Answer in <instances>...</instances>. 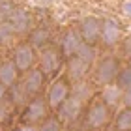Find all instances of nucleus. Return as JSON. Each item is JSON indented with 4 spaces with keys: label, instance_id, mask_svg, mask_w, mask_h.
Returning <instances> with one entry per match:
<instances>
[{
    "label": "nucleus",
    "instance_id": "obj_1",
    "mask_svg": "<svg viewBox=\"0 0 131 131\" xmlns=\"http://www.w3.org/2000/svg\"><path fill=\"white\" fill-rule=\"evenodd\" d=\"M81 109H82V101H79L73 96H69L58 107V118H60V122H73V120H77V116L81 114Z\"/></svg>",
    "mask_w": 131,
    "mask_h": 131
},
{
    "label": "nucleus",
    "instance_id": "obj_2",
    "mask_svg": "<svg viewBox=\"0 0 131 131\" xmlns=\"http://www.w3.org/2000/svg\"><path fill=\"white\" fill-rule=\"evenodd\" d=\"M99 34H101V21L94 15L84 17L81 23V38L86 43H94L99 39Z\"/></svg>",
    "mask_w": 131,
    "mask_h": 131
},
{
    "label": "nucleus",
    "instance_id": "obj_3",
    "mask_svg": "<svg viewBox=\"0 0 131 131\" xmlns=\"http://www.w3.org/2000/svg\"><path fill=\"white\" fill-rule=\"evenodd\" d=\"M8 23L11 25L15 34H25L32 25V17H30V13H28L26 9L13 8V11H11L9 17H8Z\"/></svg>",
    "mask_w": 131,
    "mask_h": 131
},
{
    "label": "nucleus",
    "instance_id": "obj_4",
    "mask_svg": "<svg viewBox=\"0 0 131 131\" xmlns=\"http://www.w3.org/2000/svg\"><path fill=\"white\" fill-rule=\"evenodd\" d=\"M36 60V52H34V47L28 45V43H23L15 49V56H13V64L17 66V69H23V71H28L32 68V64Z\"/></svg>",
    "mask_w": 131,
    "mask_h": 131
},
{
    "label": "nucleus",
    "instance_id": "obj_5",
    "mask_svg": "<svg viewBox=\"0 0 131 131\" xmlns=\"http://www.w3.org/2000/svg\"><path fill=\"white\" fill-rule=\"evenodd\" d=\"M118 75V62L116 58H105L97 66V82L99 84H111Z\"/></svg>",
    "mask_w": 131,
    "mask_h": 131
},
{
    "label": "nucleus",
    "instance_id": "obj_6",
    "mask_svg": "<svg viewBox=\"0 0 131 131\" xmlns=\"http://www.w3.org/2000/svg\"><path fill=\"white\" fill-rule=\"evenodd\" d=\"M107 122H109V107L105 103H94L88 109L86 124L90 127H103Z\"/></svg>",
    "mask_w": 131,
    "mask_h": 131
},
{
    "label": "nucleus",
    "instance_id": "obj_7",
    "mask_svg": "<svg viewBox=\"0 0 131 131\" xmlns=\"http://www.w3.org/2000/svg\"><path fill=\"white\" fill-rule=\"evenodd\" d=\"M41 86H43V71L41 69H30L26 73L25 81H23L25 92L28 96H32V94H38L41 90Z\"/></svg>",
    "mask_w": 131,
    "mask_h": 131
},
{
    "label": "nucleus",
    "instance_id": "obj_8",
    "mask_svg": "<svg viewBox=\"0 0 131 131\" xmlns=\"http://www.w3.org/2000/svg\"><path fill=\"white\" fill-rule=\"evenodd\" d=\"M88 68H90V64L81 60L79 56H71L69 58V64H68V77L73 82L77 81H82L84 79V75L88 73Z\"/></svg>",
    "mask_w": 131,
    "mask_h": 131
},
{
    "label": "nucleus",
    "instance_id": "obj_9",
    "mask_svg": "<svg viewBox=\"0 0 131 131\" xmlns=\"http://www.w3.org/2000/svg\"><path fill=\"white\" fill-rule=\"evenodd\" d=\"M68 86H66V82L62 81H56L54 84H52L49 88V94H47V101H49V105L52 107V109H58V107L62 105V101L68 97Z\"/></svg>",
    "mask_w": 131,
    "mask_h": 131
},
{
    "label": "nucleus",
    "instance_id": "obj_10",
    "mask_svg": "<svg viewBox=\"0 0 131 131\" xmlns=\"http://www.w3.org/2000/svg\"><path fill=\"white\" fill-rule=\"evenodd\" d=\"M39 64H41V71L43 75H49V73H54L60 66V60H58V52L54 49H45L41 51L39 54Z\"/></svg>",
    "mask_w": 131,
    "mask_h": 131
},
{
    "label": "nucleus",
    "instance_id": "obj_11",
    "mask_svg": "<svg viewBox=\"0 0 131 131\" xmlns=\"http://www.w3.org/2000/svg\"><path fill=\"white\" fill-rule=\"evenodd\" d=\"M99 38L103 39L105 45H114L118 39H120V28L112 19H107L101 23V34Z\"/></svg>",
    "mask_w": 131,
    "mask_h": 131
},
{
    "label": "nucleus",
    "instance_id": "obj_12",
    "mask_svg": "<svg viewBox=\"0 0 131 131\" xmlns=\"http://www.w3.org/2000/svg\"><path fill=\"white\" fill-rule=\"evenodd\" d=\"M45 114H47L45 101L41 99V97H36V99H32V103L28 105V109H26V122L28 124H34V122L41 120Z\"/></svg>",
    "mask_w": 131,
    "mask_h": 131
},
{
    "label": "nucleus",
    "instance_id": "obj_13",
    "mask_svg": "<svg viewBox=\"0 0 131 131\" xmlns=\"http://www.w3.org/2000/svg\"><path fill=\"white\" fill-rule=\"evenodd\" d=\"M101 97H103V103L107 107H114L122 101V88L118 84H105L103 92H101Z\"/></svg>",
    "mask_w": 131,
    "mask_h": 131
},
{
    "label": "nucleus",
    "instance_id": "obj_14",
    "mask_svg": "<svg viewBox=\"0 0 131 131\" xmlns=\"http://www.w3.org/2000/svg\"><path fill=\"white\" fill-rule=\"evenodd\" d=\"M82 43V38L79 34H77L75 30H69L68 34H66V38L62 41V49H64V54H68V56H75V52L77 49L81 47Z\"/></svg>",
    "mask_w": 131,
    "mask_h": 131
},
{
    "label": "nucleus",
    "instance_id": "obj_15",
    "mask_svg": "<svg viewBox=\"0 0 131 131\" xmlns=\"http://www.w3.org/2000/svg\"><path fill=\"white\" fill-rule=\"evenodd\" d=\"M17 81V66L13 62H4L0 66V84L13 86Z\"/></svg>",
    "mask_w": 131,
    "mask_h": 131
},
{
    "label": "nucleus",
    "instance_id": "obj_16",
    "mask_svg": "<svg viewBox=\"0 0 131 131\" xmlns=\"http://www.w3.org/2000/svg\"><path fill=\"white\" fill-rule=\"evenodd\" d=\"M90 94H92V90H90V86H88V82H84V81H77V82H73V88H71V96L73 97H77L79 101H84L90 97Z\"/></svg>",
    "mask_w": 131,
    "mask_h": 131
},
{
    "label": "nucleus",
    "instance_id": "obj_17",
    "mask_svg": "<svg viewBox=\"0 0 131 131\" xmlns=\"http://www.w3.org/2000/svg\"><path fill=\"white\" fill-rule=\"evenodd\" d=\"M116 127L118 131H131V109L126 107L116 118Z\"/></svg>",
    "mask_w": 131,
    "mask_h": 131
},
{
    "label": "nucleus",
    "instance_id": "obj_18",
    "mask_svg": "<svg viewBox=\"0 0 131 131\" xmlns=\"http://www.w3.org/2000/svg\"><path fill=\"white\" fill-rule=\"evenodd\" d=\"M75 56H79L81 60H84V62H88V64H92L94 56H96V51H94V47H92L90 43L82 41L81 47H79V49H77V52H75Z\"/></svg>",
    "mask_w": 131,
    "mask_h": 131
},
{
    "label": "nucleus",
    "instance_id": "obj_19",
    "mask_svg": "<svg viewBox=\"0 0 131 131\" xmlns=\"http://www.w3.org/2000/svg\"><path fill=\"white\" fill-rule=\"evenodd\" d=\"M49 39V30L45 28H38L30 34V41H32V47H43V43Z\"/></svg>",
    "mask_w": 131,
    "mask_h": 131
},
{
    "label": "nucleus",
    "instance_id": "obj_20",
    "mask_svg": "<svg viewBox=\"0 0 131 131\" xmlns=\"http://www.w3.org/2000/svg\"><path fill=\"white\" fill-rule=\"evenodd\" d=\"M13 28H11V25L8 21L0 23V43H9V39L13 38Z\"/></svg>",
    "mask_w": 131,
    "mask_h": 131
},
{
    "label": "nucleus",
    "instance_id": "obj_21",
    "mask_svg": "<svg viewBox=\"0 0 131 131\" xmlns=\"http://www.w3.org/2000/svg\"><path fill=\"white\" fill-rule=\"evenodd\" d=\"M116 77H118V86H120L122 90L131 86V68H124Z\"/></svg>",
    "mask_w": 131,
    "mask_h": 131
},
{
    "label": "nucleus",
    "instance_id": "obj_22",
    "mask_svg": "<svg viewBox=\"0 0 131 131\" xmlns=\"http://www.w3.org/2000/svg\"><path fill=\"white\" fill-rule=\"evenodd\" d=\"M60 129H62V124L56 118H49V120L43 122L41 127H38V131H60Z\"/></svg>",
    "mask_w": 131,
    "mask_h": 131
},
{
    "label": "nucleus",
    "instance_id": "obj_23",
    "mask_svg": "<svg viewBox=\"0 0 131 131\" xmlns=\"http://www.w3.org/2000/svg\"><path fill=\"white\" fill-rule=\"evenodd\" d=\"M11 11H13V4L11 2H0V23L8 21Z\"/></svg>",
    "mask_w": 131,
    "mask_h": 131
},
{
    "label": "nucleus",
    "instance_id": "obj_24",
    "mask_svg": "<svg viewBox=\"0 0 131 131\" xmlns=\"http://www.w3.org/2000/svg\"><path fill=\"white\" fill-rule=\"evenodd\" d=\"M122 101H124V105H126V107L131 109V86L122 90Z\"/></svg>",
    "mask_w": 131,
    "mask_h": 131
},
{
    "label": "nucleus",
    "instance_id": "obj_25",
    "mask_svg": "<svg viewBox=\"0 0 131 131\" xmlns=\"http://www.w3.org/2000/svg\"><path fill=\"white\" fill-rule=\"evenodd\" d=\"M122 9L126 15H131V0H126V2L122 4Z\"/></svg>",
    "mask_w": 131,
    "mask_h": 131
},
{
    "label": "nucleus",
    "instance_id": "obj_26",
    "mask_svg": "<svg viewBox=\"0 0 131 131\" xmlns=\"http://www.w3.org/2000/svg\"><path fill=\"white\" fill-rule=\"evenodd\" d=\"M34 2H38V4H43V6H52V4L60 2V0H34Z\"/></svg>",
    "mask_w": 131,
    "mask_h": 131
},
{
    "label": "nucleus",
    "instance_id": "obj_27",
    "mask_svg": "<svg viewBox=\"0 0 131 131\" xmlns=\"http://www.w3.org/2000/svg\"><path fill=\"white\" fill-rule=\"evenodd\" d=\"M19 131H38V127H34V126H25V127H21Z\"/></svg>",
    "mask_w": 131,
    "mask_h": 131
},
{
    "label": "nucleus",
    "instance_id": "obj_28",
    "mask_svg": "<svg viewBox=\"0 0 131 131\" xmlns=\"http://www.w3.org/2000/svg\"><path fill=\"white\" fill-rule=\"evenodd\" d=\"M4 96H6V86H4V84H0V101L4 99Z\"/></svg>",
    "mask_w": 131,
    "mask_h": 131
},
{
    "label": "nucleus",
    "instance_id": "obj_29",
    "mask_svg": "<svg viewBox=\"0 0 131 131\" xmlns=\"http://www.w3.org/2000/svg\"><path fill=\"white\" fill-rule=\"evenodd\" d=\"M126 47H127V52H129V54H131V38L127 39V45H126Z\"/></svg>",
    "mask_w": 131,
    "mask_h": 131
}]
</instances>
